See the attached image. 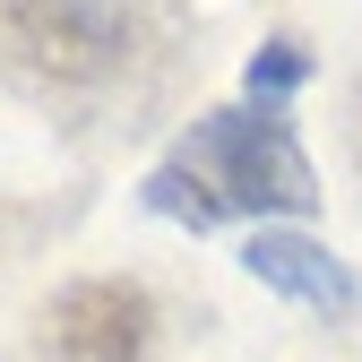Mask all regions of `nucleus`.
Returning a JSON list of instances; mask_svg holds the SVG:
<instances>
[{
    "label": "nucleus",
    "instance_id": "3",
    "mask_svg": "<svg viewBox=\"0 0 362 362\" xmlns=\"http://www.w3.org/2000/svg\"><path fill=\"white\" fill-rule=\"evenodd\" d=\"M43 354L52 362H147L156 354V293L129 276H78L43 302Z\"/></svg>",
    "mask_w": 362,
    "mask_h": 362
},
{
    "label": "nucleus",
    "instance_id": "2",
    "mask_svg": "<svg viewBox=\"0 0 362 362\" xmlns=\"http://www.w3.org/2000/svg\"><path fill=\"white\" fill-rule=\"evenodd\" d=\"M173 164H190L224 216H310L320 207V173L293 147V129L276 121V104L199 112L190 139L173 147Z\"/></svg>",
    "mask_w": 362,
    "mask_h": 362
},
{
    "label": "nucleus",
    "instance_id": "6",
    "mask_svg": "<svg viewBox=\"0 0 362 362\" xmlns=\"http://www.w3.org/2000/svg\"><path fill=\"white\" fill-rule=\"evenodd\" d=\"M310 78V52L293 35H267L259 52H250V69H242V86H250V104H276V95H293V86Z\"/></svg>",
    "mask_w": 362,
    "mask_h": 362
},
{
    "label": "nucleus",
    "instance_id": "5",
    "mask_svg": "<svg viewBox=\"0 0 362 362\" xmlns=\"http://www.w3.org/2000/svg\"><path fill=\"white\" fill-rule=\"evenodd\" d=\"M147 207H156V216H173V224H190V233H216V224H224V207L207 199V181H199L190 164H173V156L147 173Z\"/></svg>",
    "mask_w": 362,
    "mask_h": 362
},
{
    "label": "nucleus",
    "instance_id": "1",
    "mask_svg": "<svg viewBox=\"0 0 362 362\" xmlns=\"http://www.w3.org/2000/svg\"><path fill=\"white\" fill-rule=\"evenodd\" d=\"M156 0H0V69L35 95H104L156 52Z\"/></svg>",
    "mask_w": 362,
    "mask_h": 362
},
{
    "label": "nucleus",
    "instance_id": "7",
    "mask_svg": "<svg viewBox=\"0 0 362 362\" xmlns=\"http://www.w3.org/2000/svg\"><path fill=\"white\" fill-rule=\"evenodd\" d=\"M354 164H362V86H354Z\"/></svg>",
    "mask_w": 362,
    "mask_h": 362
},
{
    "label": "nucleus",
    "instance_id": "4",
    "mask_svg": "<svg viewBox=\"0 0 362 362\" xmlns=\"http://www.w3.org/2000/svg\"><path fill=\"white\" fill-rule=\"evenodd\" d=\"M242 267H250L259 285H276V293L310 302V310H354V302H362L354 267H345V259H337L328 242L293 233V224H259V233L242 242Z\"/></svg>",
    "mask_w": 362,
    "mask_h": 362
}]
</instances>
